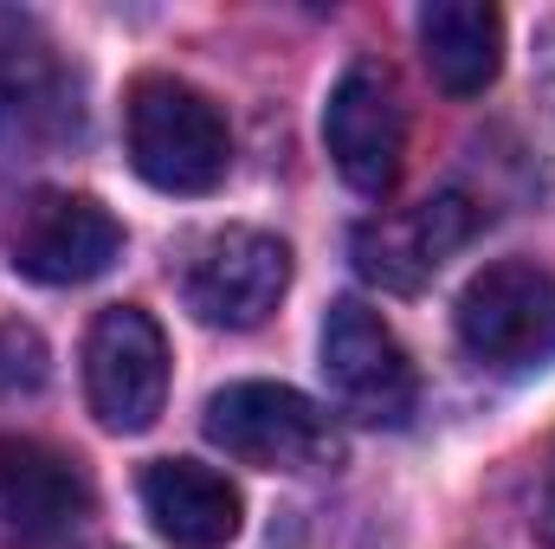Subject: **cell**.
Returning a JSON list of instances; mask_svg holds the SVG:
<instances>
[{
	"label": "cell",
	"instance_id": "8fae6325",
	"mask_svg": "<svg viewBox=\"0 0 555 549\" xmlns=\"http://www.w3.org/2000/svg\"><path fill=\"white\" fill-rule=\"evenodd\" d=\"M478 233V207L465 194H433L401 214H375L356 227V272L382 291H420L465 240Z\"/></svg>",
	"mask_w": 555,
	"mask_h": 549
},
{
	"label": "cell",
	"instance_id": "7a4b0ae2",
	"mask_svg": "<svg viewBox=\"0 0 555 549\" xmlns=\"http://www.w3.org/2000/svg\"><path fill=\"white\" fill-rule=\"evenodd\" d=\"M207 439L259 472H323L343 465V433L310 395L284 382H233L207 401Z\"/></svg>",
	"mask_w": 555,
	"mask_h": 549
},
{
	"label": "cell",
	"instance_id": "9a60e30c",
	"mask_svg": "<svg viewBox=\"0 0 555 549\" xmlns=\"http://www.w3.org/2000/svg\"><path fill=\"white\" fill-rule=\"evenodd\" d=\"M550 498H555V472H550Z\"/></svg>",
	"mask_w": 555,
	"mask_h": 549
},
{
	"label": "cell",
	"instance_id": "7c38bea8",
	"mask_svg": "<svg viewBox=\"0 0 555 549\" xmlns=\"http://www.w3.org/2000/svg\"><path fill=\"white\" fill-rule=\"evenodd\" d=\"M142 511L175 549H227L240 537V491L201 459H155L142 472Z\"/></svg>",
	"mask_w": 555,
	"mask_h": 549
},
{
	"label": "cell",
	"instance_id": "30bf717a",
	"mask_svg": "<svg viewBox=\"0 0 555 549\" xmlns=\"http://www.w3.org/2000/svg\"><path fill=\"white\" fill-rule=\"evenodd\" d=\"M91 511L85 472L26 433H0V549H52Z\"/></svg>",
	"mask_w": 555,
	"mask_h": 549
},
{
	"label": "cell",
	"instance_id": "52a82bcc",
	"mask_svg": "<svg viewBox=\"0 0 555 549\" xmlns=\"http://www.w3.org/2000/svg\"><path fill=\"white\" fill-rule=\"evenodd\" d=\"M323 149H330L336 175L356 194H369V201H382L401 181V162H408V98H401L388 65L356 59L336 78V91L323 104Z\"/></svg>",
	"mask_w": 555,
	"mask_h": 549
},
{
	"label": "cell",
	"instance_id": "5b68a950",
	"mask_svg": "<svg viewBox=\"0 0 555 549\" xmlns=\"http://www.w3.org/2000/svg\"><path fill=\"white\" fill-rule=\"evenodd\" d=\"M85 130V91L33 20H0V149L52 155Z\"/></svg>",
	"mask_w": 555,
	"mask_h": 549
},
{
	"label": "cell",
	"instance_id": "9c48e42d",
	"mask_svg": "<svg viewBox=\"0 0 555 549\" xmlns=\"http://www.w3.org/2000/svg\"><path fill=\"white\" fill-rule=\"evenodd\" d=\"M284 284H291V246L259 227H220L181 266L188 310L214 330H259L278 310Z\"/></svg>",
	"mask_w": 555,
	"mask_h": 549
},
{
	"label": "cell",
	"instance_id": "8992f818",
	"mask_svg": "<svg viewBox=\"0 0 555 549\" xmlns=\"http://www.w3.org/2000/svg\"><path fill=\"white\" fill-rule=\"evenodd\" d=\"M85 401L111 433H149L168 401V336L142 304H111L85 336Z\"/></svg>",
	"mask_w": 555,
	"mask_h": 549
},
{
	"label": "cell",
	"instance_id": "6da1fadb",
	"mask_svg": "<svg viewBox=\"0 0 555 549\" xmlns=\"http://www.w3.org/2000/svg\"><path fill=\"white\" fill-rule=\"evenodd\" d=\"M124 137H130V168L162 194H214L233 162V130L220 104L168 72H149L130 85Z\"/></svg>",
	"mask_w": 555,
	"mask_h": 549
},
{
	"label": "cell",
	"instance_id": "5bb4252c",
	"mask_svg": "<svg viewBox=\"0 0 555 549\" xmlns=\"http://www.w3.org/2000/svg\"><path fill=\"white\" fill-rule=\"evenodd\" d=\"M46 382V343L33 323H0V395H33Z\"/></svg>",
	"mask_w": 555,
	"mask_h": 549
},
{
	"label": "cell",
	"instance_id": "277c9868",
	"mask_svg": "<svg viewBox=\"0 0 555 549\" xmlns=\"http://www.w3.org/2000/svg\"><path fill=\"white\" fill-rule=\"evenodd\" d=\"M452 317H459L465 356L485 362V369L524 375V369L555 362V278L524 266V259L485 266L465 284Z\"/></svg>",
	"mask_w": 555,
	"mask_h": 549
},
{
	"label": "cell",
	"instance_id": "ba28073f",
	"mask_svg": "<svg viewBox=\"0 0 555 549\" xmlns=\"http://www.w3.org/2000/svg\"><path fill=\"white\" fill-rule=\"evenodd\" d=\"M7 259H13V272L33 278V284H91V278H104L124 259V227L91 194L39 188L13 214Z\"/></svg>",
	"mask_w": 555,
	"mask_h": 549
},
{
	"label": "cell",
	"instance_id": "4fadbf2b",
	"mask_svg": "<svg viewBox=\"0 0 555 549\" xmlns=\"http://www.w3.org/2000/svg\"><path fill=\"white\" fill-rule=\"evenodd\" d=\"M420 52L446 98H478L504 72V13L485 0H433L420 7Z\"/></svg>",
	"mask_w": 555,
	"mask_h": 549
},
{
	"label": "cell",
	"instance_id": "3957f363",
	"mask_svg": "<svg viewBox=\"0 0 555 549\" xmlns=\"http://www.w3.org/2000/svg\"><path fill=\"white\" fill-rule=\"evenodd\" d=\"M323 382H330V401L362 426H401L420 401L408 343L362 297H343L323 317Z\"/></svg>",
	"mask_w": 555,
	"mask_h": 549
}]
</instances>
